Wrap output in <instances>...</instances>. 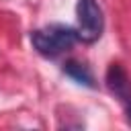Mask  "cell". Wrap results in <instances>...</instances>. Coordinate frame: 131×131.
Here are the masks:
<instances>
[{
    "label": "cell",
    "mask_w": 131,
    "mask_h": 131,
    "mask_svg": "<svg viewBox=\"0 0 131 131\" xmlns=\"http://www.w3.org/2000/svg\"><path fill=\"white\" fill-rule=\"evenodd\" d=\"M78 41V33L72 27L66 25H49L43 29H35L31 33V45L33 49L43 57H57L66 51H70Z\"/></svg>",
    "instance_id": "6da1fadb"
},
{
    "label": "cell",
    "mask_w": 131,
    "mask_h": 131,
    "mask_svg": "<svg viewBox=\"0 0 131 131\" xmlns=\"http://www.w3.org/2000/svg\"><path fill=\"white\" fill-rule=\"evenodd\" d=\"M104 82H106V88L111 90V94H115V98H119L125 104L131 102V78L121 63L113 61L106 68Z\"/></svg>",
    "instance_id": "3957f363"
},
{
    "label": "cell",
    "mask_w": 131,
    "mask_h": 131,
    "mask_svg": "<svg viewBox=\"0 0 131 131\" xmlns=\"http://www.w3.org/2000/svg\"><path fill=\"white\" fill-rule=\"evenodd\" d=\"M61 72H63L66 76H70L74 82H78V84H82V86H86V88H96V82H94L92 72H90V70H88V66H86V63H82V61L68 59V61L63 63Z\"/></svg>",
    "instance_id": "277c9868"
},
{
    "label": "cell",
    "mask_w": 131,
    "mask_h": 131,
    "mask_svg": "<svg viewBox=\"0 0 131 131\" xmlns=\"http://www.w3.org/2000/svg\"><path fill=\"white\" fill-rule=\"evenodd\" d=\"M127 121L131 123V102H127Z\"/></svg>",
    "instance_id": "5b68a950"
},
{
    "label": "cell",
    "mask_w": 131,
    "mask_h": 131,
    "mask_svg": "<svg viewBox=\"0 0 131 131\" xmlns=\"http://www.w3.org/2000/svg\"><path fill=\"white\" fill-rule=\"evenodd\" d=\"M76 33L78 41L82 43H94L100 39L102 29H104V16L102 8L98 6L96 0H78L76 2Z\"/></svg>",
    "instance_id": "7a4b0ae2"
}]
</instances>
